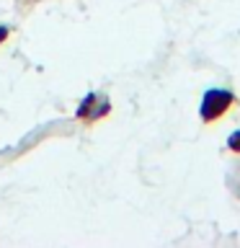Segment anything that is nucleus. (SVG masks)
I'll return each mask as SVG.
<instances>
[{
  "instance_id": "nucleus-1",
  "label": "nucleus",
  "mask_w": 240,
  "mask_h": 248,
  "mask_svg": "<svg viewBox=\"0 0 240 248\" xmlns=\"http://www.w3.org/2000/svg\"><path fill=\"white\" fill-rule=\"evenodd\" d=\"M232 104H235V98H232L230 91H220V88L207 91L204 98H201V119L207 124H212V122L220 119V116L227 114Z\"/></svg>"
},
{
  "instance_id": "nucleus-2",
  "label": "nucleus",
  "mask_w": 240,
  "mask_h": 248,
  "mask_svg": "<svg viewBox=\"0 0 240 248\" xmlns=\"http://www.w3.org/2000/svg\"><path fill=\"white\" fill-rule=\"evenodd\" d=\"M227 145H230V150H232V153H240V129H238V132H232V135H230Z\"/></svg>"
},
{
  "instance_id": "nucleus-3",
  "label": "nucleus",
  "mask_w": 240,
  "mask_h": 248,
  "mask_svg": "<svg viewBox=\"0 0 240 248\" xmlns=\"http://www.w3.org/2000/svg\"><path fill=\"white\" fill-rule=\"evenodd\" d=\"M93 101H96V96H93V93H88V96H85V98H83V106H80V108H77V116H83L85 111H88V108H90V104H93Z\"/></svg>"
},
{
  "instance_id": "nucleus-4",
  "label": "nucleus",
  "mask_w": 240,
  "mask_h": 248,
  "mask_svg": "<svg viewBox=\"0 0 240 248\" xmlns=\"http://www.w3.org/2000/svg\"><path fill=\"white\" fill-rule=\"evenodd\" d=\"M5 36H8V29H5V26H0V42H3Z\"/></svg>"
}]
</instances>
